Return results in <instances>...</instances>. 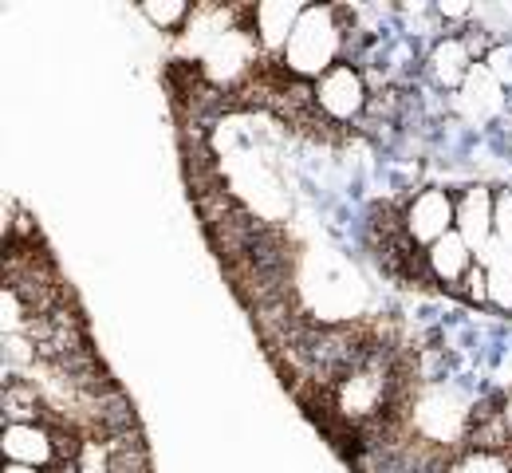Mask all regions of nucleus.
<instances>
[{
  "label": "nucleus",
  "mask_w": 512,
  "mask_h": 473,
  "mask_svg": "<svg viewBox=\"0 0 512 473\" xmlns=\"http://www.w3.org/2000/svg\"><path fill=\"white\" fill-rule=\"evenodd\" d=\"M394 387H398L394 359H390V351L383 343H375L371 355L331 387V406H335L339 418L363 426V422H375L383 414Z\"/></svg>",
  "instance_id": "2"
},
{
  "label": "nucleus",
  "mask_w": 512,
  "mask_h": 473,
  "mask_svg": "<svg viewBox=\"0 0 512 473\" xmlns=\"http://www.w3.org/2000/svg\"><path fill=\"white\" fill-rule=\"evenodd\" d=\"M312 95H316V111H320L327 123H335V127H343V123H355V119H363L367 115V107H371V87H367V75L359 64H339V68H331L323 79L312 83Z\"/></svg>",
  "instance_id": "3"
},
{
  "label": "nucleus",
  "mask_w": 512,
  "mask_h": 473,
  "mask_svg": "<svg viewBox=\"0 0 512 473\" xmlns=\"http://www.w3.org/2000/svg\"><path fill=\"white\" fill-rule=\"evenodd\" d=\"M422 261H426V269H430V276L438 280V284H446V288H457L465 276H469V269L477 265V253L465 245V237L453 229V233H446L442 241H434L426 253H422Z\"/></svg>",
  "instance_id": "11"
},
{
  "label": "nucleus",
  "mask_w": 512,
  "mask_h": 473,
  "mask_svg": "<svg viewBox=\"0 0 512 473\" xmlns=\"http://www.w3.org/2000/svg\"><path fill=\"white\" fill-rule=\"evenodd\" d=\"M434 12H438L442 20H469V16H473V8H469V4H438Z\"/></svg>",
  "instance_id": "18"
},
{
  "label": "nucleus",
  "mask_w": 512,
  "mask_h": 473,
  "mask_svg": "<svg viewBox=\"0 0 512 473\" xmlns=\"http://www.w3.org/2000/svg\"><path fill=\"white\" fill-rule=\"evenodd\" d=\"M158 32H178V28H186L193 16V8L186 0H146L142 8H138Z\"/></svg>",
  "instance_id": "14"
},
{
  "label": "nucleus",
  "mask_w": 512,
  "mask_h": 473,
  "mask_svg": "<svg viewBox=\"0 0 512 473\" xmlns=\"http://www.w3.org/2000/svg\"><path fill=\"white\" fill-rule=\"evenodd\" d=\"M256 60H260V44H256L253 28L249 24H237L201 60V79H209L217 91L237 87V83H245L256 71Z\"/></svg>",
  "instance_id": "4"
},
{
  "label": "nucleus",
  "mask_w": 512,
  "mask_h": 473,
  "mask_svg": "<svg viewBox=\"0 0 512 473\" xmlns=\"http://www.w3.org/2000/svg\"><path fill=\"white\" fill-rule=\"evenodd\" d=\"M4 418H8V426L12 422H48L52 414H48V403H44V391L32 383V379H24V375H12L8 383H4Z\"/></svg>",
  "instance_id": "12"
},
{
  "label": "nucleus",
  "mask_w": 512,
  "mask_h": 473,
  "mask_svg": "<svg viewBox=\"0 0 512 473\" xmlns=\"http://www.w3.org/2000/svg\"><path fill=\"white\" fill-rule=\"evenodd\" d=\"M446 473H512V454H485V450H465L449 462Z\"/></svg>",
  "instance_id": "15"
},
{
  "label": "nucleus",
  "mask_w": 512,
  "mask_h": 473,
  "mask_svg": "<svg viewBox=\"0 0 512 473\" xmlns=\"http://www.w3.org/2000/svg\"><path fill=\"white\" fill-rule=\"evenodd\" d=\"M477 265L489 269V304L497 312H509L512 316V253L493 237L485 245V253L477 257Z\"/></svg>",
  "instance_id": "13"
},
{
  "label": "nucleus",
  "mask_w": 512,
  "mask_h": 473,
  "mask_svg": "<svg viewBox=\"0 0 512 473\" xmlns=\"http://www.w3.org/2000/svg\"><path fill=\"white\" fill-rule=\"evenodd\" d=\"M501 418H505V426H509V438H512V395L501 403Z\"/></svg>",
  "instance_id": "19"
},
{
  "label": "nucleus",
  "mask_w": 512,
  "mask_h": 473,
  "mask_svg": "<svg viewBox=\"0 0 512 473\" xmlns=\"http://www.w3.org/2000/svg\"><path fill=\"white\" fill-rule=\"evenodd\" d=\"M473 52L465 48V40L461 36H442V40H434V48H430V56H426V75L434 79V87H442V91H461V83L469 79V71H473Z\"/></svg>",
  "instance_id": "10"
},
{
  "label": "nucleus",
  "mask_w": 512,
  "mask_h": 473,
  "mask_svg": "<svg viewBox=\"0 0 512 473\" xmlns=\"http://www.w3.org/2000/svg\"><path fill=\"white\" fill-rule=\"evenodd\" d=\"M347 12L335 4H304V16L280 56V68L288 79L316 83L347 56Z\"/></svg>",
  "instance_id": "1"
},
{
  "label": "nucleus",
  "mask_w": 512,
  "mask_h": 473,
  "mask_svg": "<svg viewBox=\"0 0 512 473\" xmlns=\"http://www.w3.org/2000/svg\"><path fill=\"white\" fill-rule=\"evenodd\" d=\"M300 16H304V4H296V0H260L256 8H249V28H253L260 52L284 56Z\"/></svg>",
  "instance_id": "7"
},
{
  "label": "nucleus",
  "mask_w": 512,
  "mask_h": 473,
  "mask_svg": "<svg viewBox=\"0 0 512 473\" xmlns=\"http://www.w3.org/2000/svg\"><path fill=\"white\" fill-rule=\"evenodd\" d=\"M493 213H497V194H493L489 186H465V190L457 194V233L465 237V245H469L477 257H481L485 245L497 237Z\"/></svg>",
  "instance_id": "8"
},
{
  "label": "nucleus",
  "mask_w": 512,
  "mask_h": 473,
  "mask_svg": "<svg viewBox=\"0 0 512 473\" xmlns=\"http://www.w3.org/2000/svg\"><path fill=\"white\" fill-rule=\"evenodd\" d=\"M4 462L8 466H32L52 470L60 462V430L56 422H12L4 426Z\"/></svg>",
  "instance_id": "6"
},
{
  "label": "nucleus",
  "mask_w": 512,
  "mask_h": 473,
  "mask_svg": "<svg viewBox=\"0 0 512 473\" xmlns=\"http://www.w3.org/2000/svg\"><path fill=\"white\" fill-rule=\"evenodd\" d=\"M493 221H497V241L512 253V186L497 194V213H493Z\"/></svg>",
  "instance_id": "17"
},
{
  "label": "nucleus",
  "mask_w": 512,
  "mask_h": 473,
  "mask_svg": "<svg viewBox=\"0 0 512 473\" xmlns=\"http://www.w3.org/2000/svg\"><path fill=\"white\" fill-rule=\"evenodd\" d=\"M402 229L414 241V249H430L446 233L457 229V198L442 186L418 190L410 202L402 205Z\"/></svg>",
  "instance_id": "5"
},
{
  "label": "nucleus",
  "mask_w": 512,
  "mask_h": 473,
  "mask_svg": "<svg viewBox=\"0 0 512 473\" xmlns=\"http://www.w3.org/2000/svg\"><path fill=\"white\" fill-rule=\"evenodd\" d=\"M453 107L469 119V123H489L505 111V83L485 68V64H473L469 79L461 83V91L453 95Z\"/></svg>",
  "instance_id": "9"
},
{
  "label": "nucleus",
  "mask_w": 512,
  "mask_h": 473,
  "mask_svg": "<svg viewBox=\"0 0 512 473\" xmlns=\"http://www.w3.org/2000/svg\"><path fill=\"white\" fill-rule=\"evenodd\" d=\"M457 292H461L469 304H489V269H485V265H473L469 276L457 284Z\"/></svg>",
  "instance_id": "16"
},
{
  "label": "nucleus",
  "mask_w": 512,
  "mask_h": 473,
  "mask_svg": "<svg viewBox=\"0 0 512 473\" xmlns=\"http://www.w3.org/2000/svg\"><path fill=\"white\" fill-rule=\"evenodd\" d=\"M4 473H48V470H32V466H8V462H4Z\"/></svg>",
  "instance_id": "20"
}]
</instances>
